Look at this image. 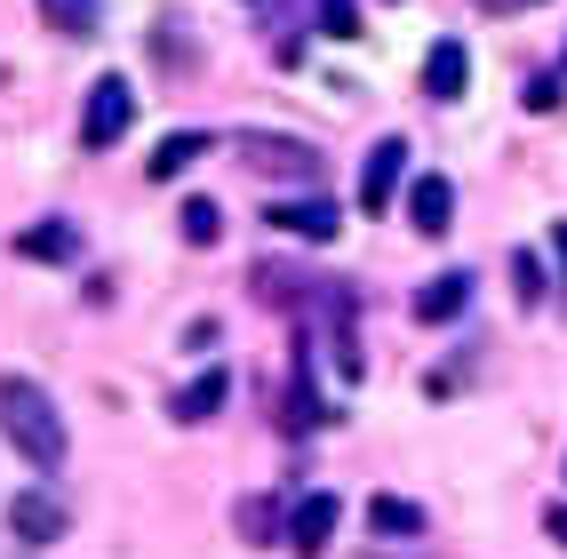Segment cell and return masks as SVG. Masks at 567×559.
Listing matches in <instances>:
<instances>
[{
    "instance_id": "6da1fadb",
    "label": "cell",
    "mask_w": 567,
    "mask_h": 559,
    "mask_svg": "<svg viewBox=\"0 0 567 559\" xmlns=\"http://www.w3.org/2000/svg\"><path fill=\"white\" fill-rule=\"evenodd\" d=\"M0 432H9V447L32 464V472H56L64 464V416H56V400L32 384V376H0Z\"/></svg>"
},
{
    "instance_id": "7a4b0ae2",
    "label": "cell",
    "mask_w": 567,
    "mask_h": 559,
    "mask_svg": "<svg viewBox=\"0 0 567 559\" xmlns=\"http://www.w3.org/2000/svg\"><path fill=\"white\" fill-rule=\"evenodd\" d=\"M128 112H136V89L121 81V72H96V89L81 104V144L89 153H112V144L128 136Z\"/></svg>"
},
{
    "instance_id": "3957f363",
    "label": "cell",
    "mask_w": 567,
    "mask_h": 559,
    "mask_svg": "<svg viewBox=\"0 0 567 559\" xmlns=\"http://www.w3.org/2000/svg\"><path fill=\"white\" fill-rule=\"evenodd\" d=\"M233 153H240L256 176H320V153H312V144H296V136L248 128V136H233Z\"/></svg>"
},
{
    "instance_id": "277c9868",
    "label": "cell",
    "mask_w": 567,
    "mask_h": 559,
    "mask_svg": "<svg viewBox=\"0 0 567 559\" xmlns=\"http://www.w3.org/2000/svg\"><path fill=\"white\" fill-rule=\"evenodd\" d=\"M64 528H72V511H64L56 488H17V504H9V536L17 544H64Z\"/></svg>"
},
{
    "instance_id": "5b68a950",
    "label": "cell",
    "mask_w": 567,
    "mask_h": 559,
    "mask_svg": "<svg viewBox=\"0 0 567 559\" xmlns=\"http://www.w3.org/2000/svg\"><path fill=\"white\" fill-rule=\"evenodd\" d=\"M264 224H272V232H296V240H336L344 232V208L336 200H264Z\"/></svg>"
},
{
    "instance_id": "8992f818",
    "label": "cell",
    "mask_w": 567,
    "mask_h": 559,
    "mask_svg": "<svg viewBox=\"0 0 567 559\" xmlns=\"http://www.w3.org/2000/svg\"><path fill=\"white\" fill-rule=\"evenodd\" d=\"M400 168H408V144H400V136H384V144L368 153V168H360V208H368V216H384V208H392Z\"/></svg>"
},
{
    "instance_id": "52a82bcc",
    "label": "cell",
    "mask_w": 567,
    "mask_h": 559,
    "mask_svg": "<svg viewBox=\"0 0 567 559\" xmlns=\"http://www.w3.org/2000/svg\"><path fill=\"white\" fill-rule=\"evenodd\" d=\"M408 224H415L424 240H440L447 224H456V184H447V176H415V184H408Z\"/></svg>"
},
{
    "instance_id": "ba28073f",
    "label": "cell",
    "mask_w": 567,
    "mask_h": 559,
    "mask_svg": "<svg viewBox=\"0 0 567 559\" xmlns=\"http://www.w3.org/2000/svg\"><path fill=\"white\" fill-rule=\"evenodd\" d=\"M336 519H344V504H336V496H305V504L288 511V544L305 551V559H320V551L336 544Z\"/></svg>"
},
{
    "instance_id": "9c48e42d",
    "label": "cell",
    "mask_w": 567,
    "mask_h": 559,
    "mask_svg": "<svg viewBox=\"0 0 567 559\" xmlns=\"http://www.w3.org/2000/svg\"><path fill=\"white\" fill-rule=\"evenodd\" d=\"M472 89V56H464V41H432V56H424V96L432 104H456Z\"/></svg>"
},
{
    "instance_id": "30bf717a",
    "label": "cell",
    "mask_w": 567,
    "mask_h": 559,
    "mask_svg": "<svg viewBox=\"0 0 567 559\" xmlns=\"http://www.w3.org/2000/svg\"><path fill=\"white\" fill-rule=\"evenodd\" d=\"M9 248L24 256V265H72V256H81V232H72L64 216H49V224H24Z\"/></svg>"
},
{
    "instance_id": "8fae6325",
    "label": "cell",
    "mask_w": 567,
    "mask_h": 559,
    "mask_svg": "<svg viewBox=\"0 0 567 559\" xmlns=\"http://www.w3.org/2000/svg\"><path fill=\"white\" fill-rule=\"evenodd\" d=\"M464 304H472V272H440V280L415 288V320H424V328H447Z\"/></svg>"
},
{
    "instance_id": "7c38bea8",
    "label": "cell",
    "mask_w": 567,
    "mask_h": 559,
    "mask_svg": "<svg viewBox=\"0 0 567 559\" xmlns=\"http://www.w3.org/2000/svg\"><path fill=\"white\" fill-rule=\"evenodd\" d=\"M208 153V128H176V136H161L153 144V161H144V176H153V184H176L184 168H193Z\"/></svg>"
},
{
    "instance_id": "4fadbf2b",
    "label": "cell",
    "mask_w": 567,
    "mask_h": 559,
    "mask_svg": "<svg viewBox=\"0 0 567 559\" xmlns=\"http://www.w3.org/2000/svg\"><path fill=\"white\" fill-rule=\"evenodd\" d=\"M224 392H233V376H224V368H208V376H193L176 392V424H208L216 407H224Z\"/></svg>"
},
{
    "instance_id": "5bb4252c",
    "label": "cell",
    "mask_w": 567,
    "mask_h": 559,
    "mask_svg": "<svg viewBox=\"0 0 567 559\" xmlns=\"http://www.w3.org/2000/svg\"><path fill=\"white\" fill-rule=\"evenodd\" d=\"M312 424H328V407L312 392V360H296V376H288V432H312Z\"/></svg>"
},
{
    "instance_id": "9a60e30c",
    "label": "cell",
    "mask_w": 567,
    "mask_h": 559,
    "mask_svg": "<svg viewBox=\"0 0 567 559\" xmlns=\"http://www.w3.org/2000/svg\"><path fill=\"white\" fill-rule=\"evenodd\" d=\"M368 519H375V536H424V504H408V496H375Z\"/></svg>"
},
{
    "instance_id": "2e32d148",
    "label": "cell",
    "mask_w": 567,
    "mask_h": 559,
    "mask_svg": "<svg viewBox=\"0 0 567 559\" xmlns=\"http://www.w3.org/2000/svg\"><path fill=\"white\" fill-rule=\"evenodd\" d=\"M41 17H49L56 32H96V17H104V0H41Z\"/></svg>"
},
{
    "instance_id": "e0dca14e",
    "label": "cell",
    "mask_w": 567,
    "mask_h": 559,
    "mask_svg": "<svg viewBox=\"0 0 567 559\" xmlns=\"http://www.w3.org/2000/svg\"><path fill=\"white\" fill-rule=\"evenodd\" d=\"M216 232H224V208H216V200H184V240L208 248Z\"/></svg>"
},
{
    "instance_id": "ac0fdd59",
    "label": "cell",
    "mask_w": 567,
    "mask_h": 559,
    "mask_svg": "<svg viewBox=\"0 0 567 559\" xmlns=\"http://www.w3.org/2000/svg\"><path fill=\"white\" fill-rule=\"evenodd\" d=\"M312 17H320V32H336V41H360V9L352 0H312Z\"/></svg>"
},
{
    "instance_id": "d6986e66",
    "label": "cell",
    "mask_w": 567,
    "mask_h": 559,
    "mask_svg": "<svg viewBox=\"0 0 567 559\" xmlns=\"http://www.w3.org/2000/svg\"><path fill=\"white\" fill-rule=\"evenodd\" d=\"M512 280H519V304H544V265H536V256H512Z\"/></svg>"
},
{
    "instance_id": "ffe728a7",
    "label": "cell",
    "mask_w": 567,
    "mask_h": 559,
    "mask_svg": "<svg viewBox=\"0 0 567 559\" xmlns=\"http://www.w3.org/2000/svg\"><path fill=\"white\" fill-rule=\"evenodd\" d=\"M272 528H280V519H272V504H240V536H248V544H264Z\"/></svg>"
},
{
    "instance_id": "44dd1931",
    "label": "cell",
    "mask_w": 567,
    "mask_h": 559,
    "mask_svg": "<svg viewBox=\"0 0 567 559\" xmlns=\"http://www.w3.org/2000/svg\"><path fill=\"white\" fill-rule=\"evenodd\" d=\"M519 104H527V112H551V104H559V81H551V72H544V81H527Z\"/></svg>"
},
{
    "instance_id": "7402d4cb",
    "label": "cell",
    "mask_w": 567,
    "mask_h": 559,
    "mask_svg": "<svg viewBox=\"0 0 567 559\" xmlns=\"http://www.w3.org/2000/svg\"><path fill=\"white\" fill-rule=\"evenodd\" d=\"M544 528H551V536L567 544V504H551V511H544Z\"/></svg>"
},
{
    "instance_id": "603a6c76",
    "label": "cell",
    "mask_w": 567,
    "mask_h": 559,
    "mask_svg": "<svg viewBox=\"0 0 567 559\" xmlns=\"http://www.w3.org/2000/svg\"><path fill=\"white\" fill-rule=\"evenodd\" d=\"M551 248H559V272H567V224H551Z\"/></svg>"
},
{
    "instance_id": "cb8c5ba5",
    "label": "cell",
    "mask_w": 567,
    "mask_h": 559,
    "mask_svg": "<svg viewBox=\"0 0 567 559\" xmlns=\"http://www.w3.org/2000/svg\"><path fill=\"white\" fill-rule=\"evenodd\" d=\"M487 9H519V0H487Z\"/></svg>"
}]
</instances>
